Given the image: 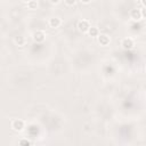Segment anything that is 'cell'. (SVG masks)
<instances>
[{
	"label": "cell",
	"instance_id": "10",
	"mask_svg": "<svg viewBox=\"0 0 146 146\" xmlns=\"http://www.w3.org/2000/svg\"><path fill=\"white\" fill-rule=\"evenodd\" d=\"M27 7H29L30 9H36V7H38V2H36L35 0H31V1L27 2Z\"/></svg>",
	"mask_w": 146,
	"mask_h": 146
},
{
	"label": "cell",
	"instance_id": "2",
	"mask_svg": "<svg viewBox=\"0 0 146 146\" xmlns=\"http://www.w3.org/2000/svg\"><path fill=\"white\" fill-rule=\"evenodd\" d=\"M89 27H90L89 21H87V19H81V21H79V23H78V30H79L80 32L86 33V32L89 30Z\"/></svg>",
	"mask_w": 146,
	"mask_h": 146
},
{
	"label": "cell",
	"instance_id": "5",
	"mask_svg": "<svg viewBox=\"0 0 146 146\" xmlns=\"http://www.w3.org/2000/svg\"><path fill=\"white\" fill-rule=\"evenodd\" d=\"M97 39H98V42L102 46H107L110 43V41H111V39H110V36L107 34H98Z\"/></svg>",
	"mask_w": 146,
	"mask_h": 146
},
{
	"label": "cell",
	"instance_id": "4",
	"mask_svg": "<svg viewBox=\"0 0 146 146\" xmlns=\"http://www.w3.org/2000/svg\"><path fill=\"white\" fill-rule=\"evenodd\" d=\"M121 46L124 48V49H132L133 46H135V42L131 38H124L121 42Z\"/></svg>",
	"mask_w": 146,
	"mask_h": 146
},
{
	"label": "cell",
	"instance_id": "1",
	"mask_svg": "<svg viewBox=\"0 0 146 146\" xmlns=\"http://www.w3.org/2000/svg\"><path fill=\"white\" fill-rule=\"evenodd\" d=\"M25 127V122L21 119H16L11 122V128L15 130V131H22Z\"/></svg>",
	"mask_w": 146,
	"mask_h": 146
},
{
	"label": "cell",
	"instance_id": "11",
	"mask_svg": "<svg viewBox=\"0 0 146 146\" xmlns=\"http://www.w3.org/2000/svg\"><path fill=\"white\" fill-rule=\"evenodd\" d=\"M18 144L19 145H31V141L27 140V139H22V140L18 141Z\"/></svg>",
	"mask_w": 146,
	"mask_h": 146
},
{
	"label": "cell",
	"instance_id": "3",
	"mask_svg": "<svg viewBox=\"0 0 146 146\" xmlns=\"http://www.w3.org/2000/svg\"><path fill=\"white\" fill-rule=\"evenodd\" d=\"M44 39H46V33H44L43 31L38 30V31H35V32L33 33V40H34L35 42H38V43L43 42Z\"/></svg>",
	"mask_w": 146,
	"mask_h": 146
},
{
	"label": "cell",
	"instance_id": "15",
	"mask_svg": "<svg viewBox=\"0 0 146 146\" xmlns=\"http://www.w3.org/2000/svg\"><path fill=\"white\" fill-rule=\"evenodd\" d=\"M140 3H141L143 6H145V0H140Z\"/></svg>",
	"mask_w": 146,
	"mask_h": 146
},
{
	"label": "cell",
	"instance_id": "13",
	"mask_svg": "<svg viewBox=\"0 0 146 146\" xmlns=\"http://www.w3.org/2000/svg\"><path fill=\"white\" fill-rule=\"evenodd\" d=\"M49 1H50L51 3H58V2L60 1V0H49Z\"/></svg>",
	"mask_w": 146,
	"mask_h": 146
},
{
	"label": "cell",
	"instance_id": "6",
	"mask_svg": "<svg viewBox=\"0 0 146 146\" xmlns=\"http://www.w3.org/2000/svg\"><path fill=\"white\" fill-rule=\"evenodd\" d=\"M130 17H131L133 21H139V19H141L143 17H141V13H140V9H138V8H135V9H132V10L130 11Z\"/></svg>",
	"mask_w": 146,
	"mask_h": 146
},
{
	"label": "cell",
	"instance_id": "9",
	"mask_svg": "<svg viewBox=\"0 0 146 146\" xmlns=\"http://www.w3.org/2000/svg\"><path fill=\"white\" fill-rule=\"evenodd\" d=\"M15 42H16L18 46H23V44H24V42H25V39H24V36H22V35H18V36H16V39H15Z\"/></svg>",
	"mask_w": 146,
	"mask_h": 146
},
{
	"label": "cell",
	"instance_id": "16",
	"mask_svg": "<svg viewBox=\"0 0 146 146\" xmlns=\"http://www.w3.org/2000/svg\"><path fill=\"white\" fill-rule=\"evenodd\" d=\"M23 1H24V2H26V3H27V2H29V1H31V0H23Z\"/></svg>",
	"mask_w": 146,
	"mask_h": 146
},
{
	"label": "cell",
	"instance_id": "8",
	"mask_svg": "<svg viewBox=\"0 0 146 146\" xmlns=\"http://www.w3.org/2000/svg\"><path fill=\"white\" fill-rule=\"evenodd\" d=\"M87 32H88V34H89L91 38H97V36H98V34H99L98 29H97V27H94V26H90V27H89V30H88Z\"/></svg>",
	"mask_w": 146,
	"mask_h": 146
},
{
	"label": "cell",
	"instance_id": "14",
	"mask_svg": "<svg viewBox=\"0 0 146 146\" xmlns=\"http://www.w3.org/2000/svg\"><path fill=\"white\" fill-rule=\"evenodd\" d=\"M80 1H81V2H83V3H89L91 0H80Z\"/></svg>",
	"mask_w": 146,
	"mask_h": 146
},
{
	"label": "cell",
	"instance_id": "12",
	"mask_svg": "<svg viewBox=\"0 0 146 146\" xmlns=\"http://www.w3.org/2000/svg\"><path fill=\"white\" fill-rule=\"evenodd\" d=\"M64 2H65L67 6H73V5H75L76 0H64Z\"/></svg>",
	"mask_w": 146,
	"mask_h": 146
},
{
	"label": "cell",
	"instance_id": "7",
	"mask_svg": "<svg viewBox=\"0 0 146 146\" xmlns=\"http://www.w3.org/2000/svg\"><path fill=\"white\" fill-rule=\"evenodd\" d=\"M48 23H49V26H50V27L56 29V27H58V26L62 24V21H60V18H58V17H51Z\"/></svg>",
	"mask_w": 146,
	"mask_h": 146
}]
</instances>
